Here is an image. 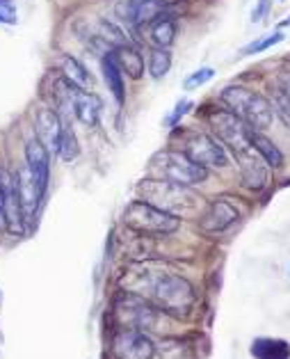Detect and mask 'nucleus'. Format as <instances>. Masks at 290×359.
Instances as JSON below:
<instances>
[{"mask_svg": "<svg viewBox=\"0 0 290 359\" xmlns=\"http://www.w3.org/2000/svg\"><path fill=\"white\" fill-rule=\"evenodd\" d=\"M144 284L149 288L153 306H158L163 313L177 318H188L192 306L197 302L195 288L186 277L174 273H158V275H144Z\"/></svg>", "mask_w": 290, "mask_h": 359, "instance_id": "nucleus-1", "label": "nucleus"}, {"mask_svg": "<svg viewBox=\"0 0 290 359\" xmlns=\"http://www.w3.org/2000/svg\"><path fill=\"white\" fill-rule=\"evenodd\" d=\"M137 195L146 204H151L160 211L170 213V215H190L195 213L201 197H197L188 186H181V183L167 181V179H144L137 183Z\"/></svg>", "mask_w": 290, "mask_h": 359, "instance_id": "nucleus-2", "label": "nucleus"}, {"mask_svg": "<svg viewBox=\"0 0 290 359\" xmlns=\"http://www.w3.org/2000/svg\"><path fill=\"white\" fill-rule=\"evenodd\" d=\"M222 101L233 115H238L251 130H265L275 119V106L263 94L242 85H228L222 90Z\"/></svg>", "mask_w": 290, "mask_h": 359, "instance_id": "nucleus-3", "label": "nucleus"}, {"mask_svg": "<svg viewBox=\"0 0 290 359\" xmlns=\"http://www.w3.org/2000/svg\"><path fill=\"white\" fill-rule=\"evenodd\" d=\"M124 224L139 236H170L181 226V217L165 213L142 199H135L126 206Z\"/></svg>", "mask_w": 290, "mask_h": 359, "instance_id": "nucleus-4", "label": "nucleus"}, {"mask_svg": "<svg viewBox=\"0 0 290 359\" xmlns=\"http://www.w3.org/2000/svg\"><path fill=\"white\" fill-rule=\"evenodd\" d=\"M153 170H158L163 179L181 183V186H197L208 179V170L201 168L183 151H160L153 158Z\"/></svg>", "mask_w": 290, "mask_h": 359, "instance_id": "nucleus-5", "label": "nucleus"}, {"mask_svg": "<svg viewBox=\"0 0 290 359\" xmlns=\"http://www.w3.org/2000/svg\"><path fill=\"white\" fill-rule=\"evenodd\" d=\"M208 124L213 126L219 142L231 147L235 156L251 149V142H249L251 128L244 124L238 115H233L231 110H217V108L210 110L208 112Z\"/></svg>", "mask_w": 290, "mask_h": 359, "instance_id": "nucleus-6", "label": "nucleus"}, {"mask_svg": "<svg viewBox=\"0 0 290 359\" xmlns=\"http://www.w3.org/2000/svg\"><path fill=\"white\" fill-rule=\"evenodd\" d=\"M112 359H153L156 346L142 330L119 327L110 341Z\"/></svg>", "mask_w": 290, "mask_h": 359, "instance_id": "nucleus-7", "label": "nucleus"}, {"mask_svg": "<svg viewBox=\"0 0 290 359\" xmlns=\"http://www.w3.org/2000/svg\"><path fill=\"white\" fill-rule=\"evenodd\" d=\"M183 154L190 156L192 161L199 163L201 168H226L228 165V156H226V149L219 140L210 137L206 133H192L186 137L183 142Z\"/></svg>", "mask_w": 290, "mask_h": 359, "instance_id": "nucleus-8", "label": "nucleus"}, {"mask_svg": "<svg viewBox=\"0 0 290 359\" xmlns=\"http://www.w3.org/2000/svg\"><path fill=\"white\" fill-rule=\"evenodd\" d=\"M3 190H5V231L12 236H23L25 229H28V224H25V217H23L16 174L3 172Z\"/></svg>", "mask_w": 290, "mask_h": 359, "instance_id": "nucleus-9", "label": "nucleus"}, {"mask_svg": "<svg viewBox=\"0 0 290 359\" xmlns=\"http://www.w3.org/2000/svg\"><path fill=\"white\" fill-rule=\"evenodd\" d=\"M240 217L238 208L226 199L210 201L208 208L199 217V229L204 233H222Z\"/></svg>", "mask_w": 290, "mask_h": 359, "instance_id": "nucleus-10", "label": "nucleus"}, {"mask_svg": "<svg viewBox=\"0 0 290 359\" xmlns=\"http://www.w3.org/2000/svg\"><path fill=\"white\" fill-rule=\"evenodd\" d=\"M25 165H28L39 192L46 195L48 177H50V151L39 142V137H32L30 142L25 144Z\"/></svg>", "mask_w": 290, "mask_h": 359, "instance_id": "nucleus-11", "label": "nucleus"}, {"mask_svg": "<svg viewBox=\"0 0 290 359\" xmlns=\"http://www.w3.org/2000/svg\"><path fill=\"white\" fill-rule=\"evenodd\" d=\"M16 183H19V197H21L25 224L32 226L34 220H37V211H39V204H41L43 195L39 192L37 183H34L28 165H23V168L16 172Z\"/></svg>", "mask_w": 290, "mask_h": 359, "instance_id": "nucleus-12", "label": "nucleus"}, {"mask_svg": "<svg viewBox=\"0 0 290 359\" xmlns=\"http://www.w3.org/2000/svg\"><path fill=\"white\" fill-rule=\"evenodd\" d=\"M240 163V174H242V183L247 186L249 190L258 192L268 186V163L261 158V156L254 151V149H249V151H242L235 156Z\"/></svg>", "mask_w": 290, "mask_h": 359, "instance_id": "nucleus-13", "label": "nucleus"}, {"mask_svg": "<svg viewBox=\"0 0 290 359\" xmlns=\"http://www.w3.org/2000/svg\"><path fill=\"white\" fill-rule=\"evenodd\" d=\"M62 126H64V121H62V117H60L55 110L39 108L37 119H34V130H37L39 142L46 147L48 151H55L57 154L60 135H62Z\"/></svg>", "mask_w": 290, "mask_h": 359, "instance_id": "nucleus-14", "label": "nucleus"}, {"mask_svg": "<svg viewBox=\"0 0 290 359\" xmlns=\"http://www.w3.org/2000/svg\"><path fill=\"white\" fill-rule=\"evenodd\" d=\"M74 115L85 126H96L101 117V99L92 92L81 90L74 99Z\"/></svg>", "mask_w": 290, "mask_h": 359, "instance_id": "nucleus-15", "label": "nucleus"}, {"mask_svg": "<svg viewBox=\"0 0 290 359\" xmlns=\"http://www.w3.org/2000/svg\"><path fill=\"white\" fill-rule=\"evenodd\" d=\"M112 57H114V62L119 65L121 74H126L128 78H133V81H139V78L144 76V57L137 48L130 46V43L114 48Z\"/></svg>", "mask_w": 290, "mask_h": 359, "instance_id": "nucleus-16", "label": "nucleus"}, {"mask_svg": "<svg viewBox=\"0 0 290 359\" xmlns=\"http://www.w3.org/2000/svg\"><path fill=\"white\" fill-rule=\"evenodd\" d=\"M249 142H251L254 151H256L261 158L268 163V168L279 170L281 165H284V154H281V149L275 142H272L270 137L263 135L261 130H251V133H249Z\"/></svg>", "mask_w": 290, "mask_h": 359, "instance_id": "nucleus-17", "label": "nucleus"}, {"mask_svg": "<svg viewBox=\"0 0 290 359\" xmlns=\"http://www.w3.org/2000/svg\"><path fill=\"white\" fill-rule=\"evenodd\" d=\"M103 78H105V83H108V90L112 92L114 101H117V106H124V99H126V90H124V74H121L119 65L114 62L112 50H110L108 55L103 57Z\"/></svg>", "mask_w": 290, "mask_h": 359, "instance_id": "nucleus-18", "label": "nucleus"}, {"mask_svg": "<svg viewBox=\"0 0 290 359\" xmlns=\"http://www.w3.org/2000/svg\"><path fill=\"white\" fill-rule=\"evenodd\" d=\"M149 37H151V43L156 48H170L174 39H177V23L167 14H160L156 21H151Z\"/></svg>", "mask_w": 290, "mask_h": 359, "instance_id": "nucleus-19", "label": "nucleus"}, {"mask_svg": "<svg viewBox=\"0 0 290 359\" xmlns=\"http://www.w3.org/2000/svg\"><path fill=\"white\" fill-rule=\"evenodd\" d=\"M251 355L256 359H290V344L284 339H256Z\"/></svg>", "mask_w": 290, "mask_h": 359, "instance_id": "nucleus-20", "label": "nucleus"}, {"mask_svg": "<svg viewBox=\"0 0 290 359\" xmlns=\"http://www.w3.org/2000/svg\"><path fill=\"white\" fill-rule=\"evenodd\" d=\"M96 41L103 43L105 48H119V46H126L128 39H126V34L124 30L119 28V25H114L112 21L108 19H101L99 21V32H96Z\"/></svg>", "mask_w": 290, "mask_h": 359, "instance_id": "nucleus-21", "label": "nucleus"}, {"mask_svg": "<svg viewBox=\"0 0 290 359\" xmlns=\"http://www.w3.org/2000/svg\"><path fill=\"white\" fill-rule=\"evenodd\" d=\"M62 76L69 78V81H71L74 85L81 87V90H87V87H92V74L87 72L85 65H81L71 55H64L62 57Z\"/></svg>", "mask_w": 290, "mask_h": 359, "instance_id": "nucleus-22", "label": "nucleus"}, {"mask_svg": "<svg viewBox=\"0 0 290 359\" xmlns=\"http://www.w3.org/2000/svg\"><path fill=\"white\" fill-rule=\"evenodd\" d=\"M172 69V53L167 48H153L151 55H149V74L156 81H160Z\"/></svg>", "mask_w": 290, "mask_h": 359, "instance_id": "nucleus-23", "label": "nucleus"}, {"mask_svg": "<svg viewBox=\"0 0 290 359\" xmlns=\"http://www.w3.org/2000/svg\"><path fill=\"white\" fill-rule=\"evenodd\" d=\"M81 154V147H78V137L74 133V128L67 124L62 126V135H60V147H57V156L67 163H71L76 156Z\"/></svg>", "mask_w": 290, "mask_h": 359, "instance_id": "nucleus-24", "label": "nucleus"}, {"mask_svg": "<svg viewBox=\"0 0 290 359\" xmlns=\"http://www.w3.org/2000/svg\"><path fill=\"white\" fill-rule=\"evenodd\" d=\"M279 41H284V34L281 32H275V34H268V37H261L258 41L249 43V46L242 48V55H256V53H263V50H268L272 46H277Z\"/></svg>", "mask_w": 290, "mask_h": 359, "instance_id": "nucleus-25", "label": "nucleus"}, {"mask_svg": "<svg viewBox=\"0 0 290 359\" xmlns=\"http://www.w3.org/2000/svg\"><path fill=\"white\" fill-rule=\"evenodd\" d=\"M272 106H275V112L284 119V124L290 128V96L286 92H281L279 87L275 90V96H272Z\"/></svg>", "mask_w": 290, "mask_h": 359, "instance_id": "nucleus-26", "label": "nucleus"}, {"mask_svg": "<svg viewBox=\"0 0 290 359\" xmlns=\"http://www.w3.org/2000/svg\"><path fill=\"white\" fill-rule=\"evenodd\" d=\"M213 76H215V69H210V67L197 69V72H192L186 78V90H197V87L206 85L208 81H213Z\"/></svg>", "mask_w": 290, "mask_h": 359, "instance_id": "nucleus-27", "label": "nucleus"}, {"mask_svg": "<svg viewBox=\"0 0 290 359\" xmlns=\"http://www.w3.org/2000/svg\"><path fill=\"white\" fill-rule=\"evenodd\" d=\"M16 21H19V10L14 0H0V23L14 25Z\"/></svg>", "mask_w": 290, "mask_h": 359, "instance_id": "nucleus-28", "label": "nucleus"}, {"mask_svg": "<svg viewBox=\"0 0 290 359\" xmlns=\"http://www.w3.org/2000/svg\"><path fill=\"white\" fill-rule=\"evenodd\" d=\"M192 108V101H188V99H183V101H179L177 103V108H174V112L170 115V119H167V126H177L179 124V119L186 115V112Z\"/></svg>", "mask_w": 290, "mask_h": 359, "instance_id": "nucleus-29", "label": "nucleus"}, {"mask_svg": "<svg viewBox=\"0 0 290 359\" xmlns=\"http://www.w3.org/2000/svg\"><path fill=\"white\" fill-rule=\"evenodd\" d=\"M270 7H272V0H258V5L254 7V12H251V21L258 23V21L265 19L268 12H270Z\"/></svg>", "mask_w": 290, "mask_h": 359, "instance_id": "nucleus-30", "label": "nucleus"}, {"mask_svg": "<svg viewBox=\"0 0 290 359\" xmlns=\"http://www.w3.org/2000/svg\"><path fill=\"white\" fill-rule=\"evenodd\" d=\"M0 229H5V190H3V170H0Z\"/></svg>", "mask_w": 290, "mask_h": 359, "instance_id": "nucleus-31", "label": "nucleus"}, {"mask_svg": "<svg viewBox=\"0 0 290 359\" xmlns=\"http://www.w3.org/2000/svg\"><path fill=\"white\" fill-rule=\"evenodd\" d=\"M277 83H279V90L290 96V72H281L279 78H277Z\"/></svg>", "mask_w": 290, "mask_h": 359, "instance_id": "nucleus-32", "label": "nucleus"}]
</instances>
